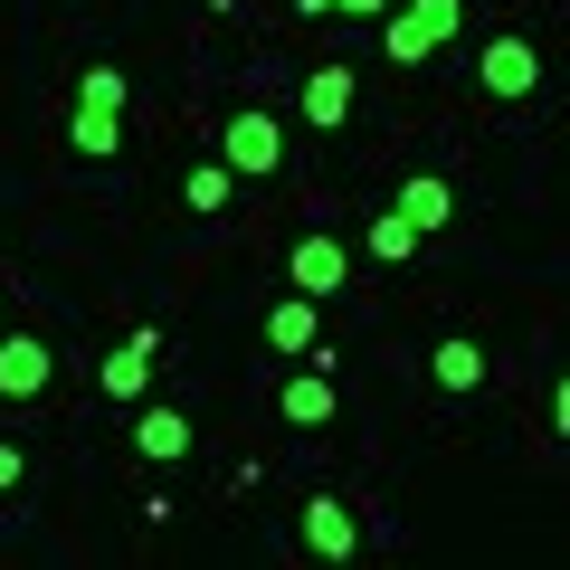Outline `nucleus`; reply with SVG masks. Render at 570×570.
<instances>
[{"instance_id":"nucleus-1","label":"nucleus","mask_w":570,"mask_h":570,"mask_svg":"<svg viewBox=\"0 0 570 570\" xmlns=\"http://www.w3.org/2000/svg\"><path fill=\"white\" fill-rule=\"evenodd\" d=\"M381 20H390V58H400V67H428L438 48L456 39V20H466V0H409V10L390 0Z\"/></svg>"},{"instance_id":"nucleus-2","label":"nucleus","mask_w":570,"mask_h":570,"mask_svg":"<svg viewBox=\"0 0 570 570\" xmlns=\"http://www.w3.org/2000/svg\"><path fill=\"white\" fill-rule=\"evenodd\" d=\"M219 163L238 171V181H266V171H285V124H276V115H257V105H247V115H228V124H219Z\"/></svg>"},{"instance_id":"nucleus-3","label":"nucleus","mask_w":570,"mask_h":570,"mask_svg":"<svg viewBox=\"0 0 570 570\" xmlns=\"http://www.w3.org/2000/svg\"><path fill=\"white\" fill-rule=\"evenodd\" d=\"M343 276H352V247L333 238V228H305V238L285 247V285H295V295H314V305H333V295H343Z\"/></svg>"},{"instance_id":"nucleus-4","label":"nucleus","mask_w":570,"mask_h":570,"mask_svg":"<svg viewBox=\"0 0 570 570\" xmlns=\"http://www.w3.org/2000/svg\"><path fill=\"white\" fill-rule=\"evenodd\" d=\"M475 86H485L494 105H523L532 86H542V48L532 39H485L475 48Z\"/></svg>"},{"instance_id":"nucleus-5","label":"nucleus","mask_w":570,"mask_h":570,"mask_svg":"<svg viewBox=\"0 0 570 570\" xmlns=\"http://www.w3.org/2000/svg\"><path fill=\"white\" fill-rule=\"evenodd\" d=\"M295 542H305L314 561H352V551H362V513H352L343 494H305V513H295Z\"/></svg>"},{"instance_id":"nucleus-6","label":"nucleus","mask_w":570,"mask_h":570,"mask_svg":"<svg viewBox=\"0 0 570 570\" xmlns=\"http://www.w3.org/2000/svg\"><path fill=\"white\" fill-rule=\"evenodd\" d=\"M352 96H362V86H352V67H343V58H324V67L305 77V96H295V105H305L314 134H343V124H352Z\"/></svg>"},{"instance_id":"nucleus-7","label":"nucleus","mask_w":570,"mask_h":570,"mask_svg":"<svg viewBox=\"0 0 570 570\" xmlns=\"http://www.w3.org/2000/svg\"><path fill=\"white\" fill-rule=\"evenodd\" d=\"M48 381H58V352H48L39 333H10V343H0V400H39Z\"/></svg>"},{"instance_id":"nucleus-8","label":"nucleus","mask_w":570,"mask_h":570,"mask_svg":"<svg viewBox=\"0 0 570 570\" xmlns=\"http://www.w3.org/2000/svg\"><path fill=\"white\" fill-rule=\"evenodd\" d=\"M390 209H400V219L419 228V238H438V228L456 219V190H448V171H409V181H400V200H390Z\"/></svg>"},{"instance_id":"nucleus-9","label":"nucleus","mask_w":570,"mask_h":570,"mask_svg":"<svg viewBox=\"0 0 570 570\" xmlns=\"http://www.w3.org/2000/svg\"><path fill=\"white\" fill-rule=\"evenodd\" d=\"M276 409H285V428H333V409H343V390H333V362H324V371H295V381L276 390Z\"/></svg>"},{"instance_id":"nucleus-10","label":"nucleus","mask_w":570,"mask_h":570,"mask_svg":"<svg viewBox=\"0 0 570 570\" xmlns=\"http://www.w3.org/2000/svg\"><path fill=\"white\" fill-rule=\"evenodd\" d=\"M485 343H475V333H448V343H438V352H428V381H438V390H456V400H466V390H485Z\"/></svg>"},{"instance_id":"nucleus-11","label":"nucleus","mask_w":570,"mask_h":570,"mask_svg":"<svg viewBox=\"0 0 570 570\" xmlns=\"http://www.w3.org/2000/svg\"><path fill=\"white\" fill-rule=\"evenodd\" d=\"M266 343H276L285 362H305V352L324 343V305H314V295H285V305L266 314Z\"/></svg>"},{"instance_id":"nucleus-12","label":"nucleus","mask_w":570,"mask_h":570,"mask_svg":"<svg viewBox=\"0 0 570 570\" xmlns=\"http://www.w3.org/2000/svg\"><path fill=\"white\" fill-rule=\"evenodd\" d=\"M134 456L181 466V456H190V419H181V409H142V419H134Z\"/></svg>"},{"instance_id":"nucleus-13","label":"nucleus","mask_w":570,"mask_h":570,"mask_svg":"<svg viewBox=\"0 0 570 570\" xmlns=\"http://www.w3.org/2000/svg\"><path fill=\"white\" fill-rule=\"evenodd\" d=\"M67 142H77L86 163H115V153H124V115H105V105H77V124H67Z\"/></svg>"},{"instance_id":"nucleus-14","label":"nucleus","mask_w":570,"mask_h":570,"mask_svg":"<svg viewBox=\"0 0 570 570\" xmlns=\"http://www.w3.org/2000/svg\"><path fill=\"white\" fill-rule=\"evenodd\" d=\"M362 247H371V257H381V266H409V257H419V228H409L400 209H381V219L362 228Z\"/></svg>"},{"instance_id":"nucleus-15","label":"nucleus","mask_w":570,"mask_h":570,"mask_svg":"<svg viewBox=\"0 0 570 570\" xmlns=\"http://www.w3.org/2000/svg\"><path fill=\"white\" fill-rule=\"evenodd\" d=\"M228 200H238V171H228V163H200L181 181V209H200V219H209V209H228Z\"/></svg>"},{"instance_id":"nucleus-16","label":"nucleus","mask_w":570,"mask_h":570,"mask_svg":"<svg viewBox=\"0 0 570 570\" xmlns=\"http://www.w3.org/2000/svg\"><path fill=\"white\" fill-rule=\"evenodd\" d=\"M96 381H105V400H142V381H153V352H142V343H124L115 362L96 371Z\"/></svg>"},{"instance_id":"nucleus-17","label":"nucleus","mask_w":570,"mask_h":570,"mask_svg":"<svg viewBox=\"0 0 570 570\" xmlns=\"http://www.w3.org/2000/svg\"><path fill=\"white\" fill-rule=\"evenodd\" d=\"M124 96H134V86H124V67H86V77H77V105H105V115H124Z\"/></svg>"},{"instance_id":"nucleus-18","label":"nucleus","mask_w":570,"mask_h":570,"mask_svg":"<svg viewBox=\"0 0 570 570\" xmlns=\"http://www.w3.org/2000/svg\"><path fill=\"white\" fill-rule=\"evenodd\" d=\"M551 438H570V371H561V390H551Z\"/></svg>"},{"instance_id":"nucleus-19","label":"nucleus","mask_w":570,"mask_h":570,"mask_svg":"<svg viewBox=\"0 0 570 570\" xmlns=\"http://www.w3.org/2000/svg\"><path fill=\"white\" fill-rule=\"evenodd\" d=\"M20 475H29V466H20V448H10V438H0V494L20 485Z\"/></svg>"},{"instance_id":"nucleus-20","label":"nucleus","mask_w":570,"mask_h":570,"mask_svg":"<svg viewBox=\"0 0 570 570\" xmlns=\"http://www.w3.org/2000/svg\"><path fill=\"white\" fill-rule=\"evenodd\" d=\"M333 10H352V20H381V10H390V0H333Z\"/></svg>"},{"instance_id":"nucleus-21","label":"nucleus","mask_w":570,"mask_h":570,"mask_svg":"<svg viewBox=\"0 0 570 570\" xmlns=\"http://www.w3.org/2000/svg\"><path fill=\"white\" fill-rule=\"evenodd\" d=\"M295 10H333V0H295Z\"/></svg>"}]
</instances>
